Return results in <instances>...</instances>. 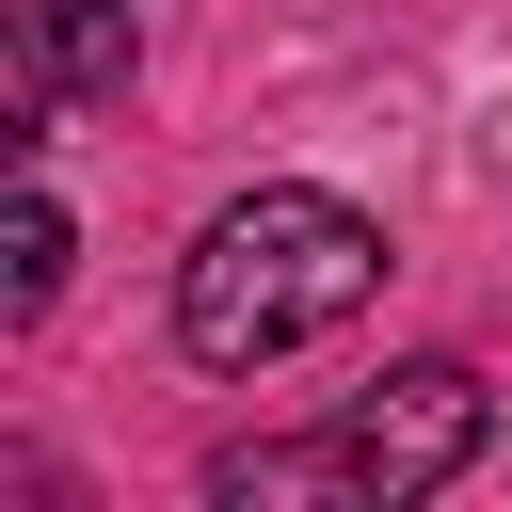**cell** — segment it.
<instances>
[{"label":"cell","instance_id":"cell-2","mask_svg":"<svg viewBox=\"0 0 512 512\" xmlns=\"http://www.w3.org/2000/svg\"><path fill=\"white\" fill-rule=\"evenodd\" d=\"M480 432H496L480 368H464V352H416V368H384L352 416H320V432H288V448H224L208 496H224V512H288V496H320V512H400V496L464 480Z\"/></svg>","mask_w":512,"mask_h":512},{"label":"cell","instance_id":"cell-3","mask_svg":"<svg viewBox=\"0 0 512 512\" xmlns=\"http://www.w3.org/2000/svg\"><path fill=\"white\" fill-rule=\"evenodd\" d=\"M0 48H16V144H48V112H80V96H128V64H144L128 0H0Z\"/></svg>","mask_w":512,"mask_h":512},{"label":"cell","instance_id":"cell-4","mask_svg":"<svg viewBox=\"0 0 512 512\" xmlns=\"http://www.w3.org/2000/svg\"><path fill=\"white\" fill-rule=\"evenodd\" d=\"M48 288H64V208H48V192H32V208H16V256H0V304H16V320H32V304H48Z\"/></svg>","mask_w":512,"mask_h":512},{"label":"cell","instance_id":"cell-1","mask_svg":"<svg viewBox=\"0 0 512 512\" xmlns=\"http://www.w3.org/2000/svg\"><path fill=\"white\" fill-rule=\"evenodd\" d=\"M368 288H384V224L272 176L240 208H208V240L176 256V336H192V368H272V352L336 336Z\"/></svg>","mask_w":512,"mask_h":512}]
</instances>
